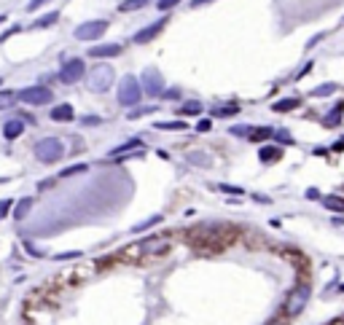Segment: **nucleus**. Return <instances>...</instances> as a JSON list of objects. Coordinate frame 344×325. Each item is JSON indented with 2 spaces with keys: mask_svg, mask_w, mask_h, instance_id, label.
I'll use <instances>...</instances> for the list:
<instances>
[{
  "mask_svg": "<svg viewBox=\"0 0 344 325\" xmlns=\"http://www.w3.org/2000/svg\"><path fill=\"white\" fill-rule=\"evenodd\" d=\"M296 108H299V100H296V97L277 100V102L272 105V110H274V113H291V110H296Z\"/></svg>",
  "mask_w": 344,
  "mask_h": 325,
  "instance_id": "nucleus-20",
  "label": "nucleus"
},
{
  "mask_svg": "<svg viewBox=\"0 0 344 325\" xmlns=\"http://www.w3.org/2000/svg\"><path fill=\"white\" fill-rule=\"evenodd\" d=\"M33 154L41 164H56L65 156V142L60 137H43L33 145Z\"/></svg>",
  "mask_w": 344,
  "mask_h": 325,
  "instance_id": "nucleus-2",
  "label": "nucleus"
},
{
  "mask_svg": "<svg viewBox=\"0 0 344 325\" xmlns=\"http://www.w3.org/2000/svg\"><path fill=\"white\" fill-rule=\"evenodd\" d=\"M172 247L169 237H154V240H142L137 247H132V253H140V255H161Z\"/></svg>",
  "mask_w": 344,
  "mask_h": 325,
  "instance_id": "nucleus-9",
  "label": "nucleus"
},
{
  "mask_svg": "<svg viewBox=\"0 0 344 325\" xmlns=\"http://www.w3.org/2000/svg\"><path fill=\"white\" fill-rule=\"evenodd\" d=\"M140 86H142V94H148V97H159V94H164V78H161V73L156 68H146V70H142Z\"/></svg>",
  "mask_w": 344,
  "mask_h": 325,
  "instance_id": "nucleus-8",
  "label": "nucleus"
},
{
  "mask_svg": "<svg viewBox=\"0 0 344 325\" xmlns=\"http://www.w3.org/2000/svg\"><path fill=\"white\" fill-rule=\"evenodd\" d=\"M49 116H51V121H73L75 119V110H73L70 102H62V105H54Z\"/></svg>",
  "mask_w": 344,
  "mask_h": 325,
  "instance_id": "nucleus-13",
  "label": "nucleus"
},
{
  "mask_svg": "<svg viewBox=\"0 0 344 325\" xmlns=\"http://www.w3.org/2000/svg\"><path fill=\"white\" fill-rule=\"evenodd\" d=\"M161 221H164V218H161V215H154V218H148V221H142V223H137L135 228H132V231H135V234H140V231H146V228H151V226H156V223H161Z\"/></svg>",
  "mask_w": 344,
  "mask_h": 325,
  "instance_id": "nucleus-27",
  "label": "nucleus"
},
{
  "mask_svg": "<svg viewBox=\"0 0 344 325\" xmlns=\"http://www.w3.org/2000/svg\"><path fill=\"white\" fill-rule=\"evenodd\" d=\"M309 70H312V62H307V65H304V68H301L299 73H296V78H304V75H307Z\"/></svg>",
  "mask_w": 344,
  "mask_h": 325,
  "instance_id": "nucleus-43",
  "label": "nucleus"
},
{
  "mask_svg": "<svg viewBox=\"0 0 344 325\" xmlns=\"http://www.w3.org/2000/svg\"><path fill=\"white\" fill-rule=\"evenodd\" d=\"M151 0H121L119 3V11L121 14H132V11H140V8H146Z\"/></svg>",
  "mask_w": 344,
  "mask_h": 325,
  "instance_id": "nucleus-18",
  "label": "nucleus"
},
{
  "mask_svg": "<svg viewBox=\"0 0 344 325\" xmlns=\"http://www.w3.org/2000/svg\"><path fill=\"white\" fill-rule=\"evenodd\" d=\"M0 86H3V78H0Z\"/></svg>",
  "mask_w": 344,
  "mask_h": 325,
  "instance_id": "nucleus-49",
  "label": "nucleus"
},
{
  "mask_svg": "<svg viewBox=\"0 0 344 325\" xmlns=\"http://www.w3.org/2000/svg\"><path fill=\"white\" fill-rule=\"evenodd\" d=\"M234 113H240V105H223V108H215V110H213V116L226 119V116H234Z\"/></svg>",
  "mask_w": 344,
  "mask_h": 325,
  "instance_id": "nucleus-25",
  "label": "nucleus"
},
{
  "mask_svg": "<svg viewBox=\"0 0 344 325\" xmlns=\"http://www.w3.org/2000/svg\"><path fill=\"white\" fill-rule=\"evenodd\" d=\"M81 124H83V127H100L102 119H100V116H83V119H81Z\"/></svg>",
  "mask_w": 344,
  "mask_h": 325,
  "instance_id": "nucleus-36",
  "label": "nucleus"
},
{
  "mask_svg": "<svg viewBox=\"0 0 344 325\" xmlns=\"http://www.w3.org/2000/svg\"><path fill=\"white\" fill-rule=\"evenodd\" d=\"M156 129H172V132H186L188 124L186 121H159Z\"/></svg>",
  "mask_w": 344,
  "mask_h": 325,
  "instance_id": "nucleus-23",
  "label": "nucleus"
},
{
  "mask_svg": "<svg viewBox=\"0 0 344 325\" xmlns=\"http://www.w3.org/2000/svg\"><path fill=\"white\" fill-rule=\"evenodd\" d=\"M333 151H344V140H339L336 145H333Z\"/></svg>",
  "mask_w": 344,
  "mask_h": 325,
  "instance_id": "nucleus-46",
  "label": "nucleus"
},
{
  "mask_svg": "<svg viewBox=\"0 0 344 325\" xmlns=\"http://www.w3.org/2000/svg\"><path fill=\"white\" fill-rule=\"evenodd\" d=\"M272 135H274V129L261 127V129H253V132H250V140H255V142H258V140H266V137H272Z\"/></svg>",
  "mask_w": 344,
  "mask_h": 325,
  "instance_id": "nucleus-29",
  "label": "nucleus"
},
{
  "mask_svg": "<svg viewBox=\"0 0 344 325\" xmlns=\"http://www.w3.org/2000/svg\"><path fill=\"white\" fill-rule=\"evenodd\" d=\"M56 22H60V11H46L43 16H38L30 27L33 30H46V27H54Z\"/></svg>",
  "mask_w": 344,
  "mask_h": 325,
  "instance_id": "nucleus-14",
  "label": "nucleus"
},
{
  "mask_svg": "<svg viewBox=\"0 0 344 325\" xmlns=\"http://www.w3.org/2000/svg\"><path fill=\"white\" fill-rule=\"evenodd\" d=\"M49 3H51V0H30V3L24 6V11H27V14H35V11H41V8L49 6Z\"/></svg>",
  "mask_w": 344,
  "mask_h": 325,
  "instance_id": "nucleus-32",
  "label": "nucleus"
},
{
  "mask_svg": "<svg viewBox=\"0 0 344 325\" xmlns=\"http://www.w3.org/2000/svg\"><path fill=\"white\" fill-rule=\"evenodd\" d=\"M116 97H119V105H124V108H135V105L140 102V97H142L140 81L135 78V75H124V78L119 81Z\"/></svg>",
  "mask_w": 344,
  "mask_h": 325,
  "instance_id": "nucleus-3",
  "label": "nucleus"
},
{
  "mask_svg": "<svg viewBox=\"0 0 344 325\" xmlns=\"http://www.w3.org/2000/svg\"><path fill=\"white\" fill-rule=\"evenodd\" d=\"M164 24H167V16H161V19H156V22H151L148 27L137 30L132 41H135V43H148V41H154V38H156L161 30H164Z\"/></svg>",
  "mask_w": 344,
  "mask_h": 325,
  "instance_id": "nucleus-10",
  "label": "nucleus"
},
{
  "mask_svg": "<svg viewBox=\"0 0 344 325\" xmlns=\"http://www.w3.org/2000/svg\"><path fill=\"white\" fill-rule=\"evenodd\" d=\"M341 116H344V102H336V105L331 108V113H328V116L323 119V127H339Z\"/></svg>",
  "mask_w": 344,
  "mask_h": 325,
  "instance_id": "nucleus-16",
  "label": "nucleus"
},
{
  "mask_svg": "<svg viewBox=\"0 0 344 325\" xmlns=\"http://www.w3.org/2000/svg\"><path fill=\"white\" fill-rule=\"evenodd\" d=\"M210 127H213V121H210V119H202V121L196 124V132H210Z\"/></svg>",
  "mask_w": 344,
  "mask_h": 325,
  "instance_id": "nucleus-40",
  "label": "nucleus"
},
{
  "mask_svg": "<svg viewBox=\"0 0 344 325\" xmlns=\"http://www.w3.org/2000/svg\"><path fill=\"white\" fill-rule=\"evenodd\" d=\"M113 81H116V70H113L108 62H97L89 73H86V86H89V92H94V94H105L113 86Z\"/></svg>",
  "mask_w": 344,
  "mask_h": 325,
  "instance_id": "nucleus-1",
  "label": "nucleus"
},
{
  "mask_svg": "<svg viewBox=\"0 0 344 325\" xmlns=\"http://www.w3.org/2000/svg\"><path fill=\"white\" fill-rule=\"evenodd\" d=\"M30 210H33V196L19 199V202H16V210H14V218H16V221H24V218L30 215Z\"/></svg>",
  "mask_w": 344,
  "mask_h": 325,
  "instance_id": "nucleus-17",
  "label": "nucleus"
},
{
  "mask_svg": "<svg viewBox=\"0 0 344 325\" xmlns=\"http://www.w3.org/2000/svg\"><path fill=\"white\" fill-rule=\"evenodd\" d=\"M86 169H89L86 164H73V167H68V169H62L60 178H73V175H81V172H86Z\"/></svg>",
  "mask_w": 344,
  "mask_h": 325,
  "instance_id": "nucleus-30",
  "label": "nucleus"
},
{
  "mask_svg": "<svg viewBox=\"0 0 344 325\" xmlns=\"http://www.w3.org/2000/svg\"><path fill=\"white\" fill-rule=\"evenodd\" d=\"M323 38H326V33H318V35H314V38H309V43H307V49H314V46H318V43L323 41Z\"/></svg>",
  "mask_w": 344,
  "mask_h": 325,
  "instance_id": "nucleus-42",
  "label": "nucleus"
},
{
  "mask_svg": "<svg viewBox=\"0 0 344 325\" xmlns=\"http://www.w3.org/2000/svg\"><path fill=\"white\" fill-rule=\"evenodd\" d=\"M6 19H8V16H6V14H0V24H3V22H6Z\"/></svg>",
  "mask_w": 344,
  "mask_h": 325,
  "instance_id": "nucleus-47",
  "label": "nucleus"
},
{
  "mask_svg": "<svg viewBox=\"0 0 344 325\" xmlns=\"http://www.w3.org/2000/svg\"><path fill=\"white\" fill-rule=\"evenodd\" d=\"M8 210H11V199H3V202H0V218H6Z\"/></svg>",
  "mask_w": 344,
  "mask_h": 325,
  "instance_id": "nucleus-41",
  "label": "nucleus"
},
{
  "mask_svg": "<svg viewBox=\"0 0 344 325\" xmlns=\"http://www.w3.org/2000/svg\"><path fill=\"white\" fill-rule=\"evenodd\" d=\"M180 113H183V116H199V113H202V102H196V100L183 102V108H180Z\"/></svg>",
  "mask_w": 344,
  "mask_h": 325,
  "instance_id": "nucleus-24",
  "label": "nucleus"
},
{
  "mask_svg": "<svg viewBox=\"0 0 344 325\" xmlns=\"http://www.w3.org/2000/svg\"><path fill=\"white\" fill-rule=\"evenodd\" d=\"M19 102V92H11V89H3L0 92V110H8Z\"/></svg>",
  "mask_w": 344,
  "mask_h": 325,
  "instance_id": "nucleus-19",
  "label": "nucleus"
},
{
  "mask_svg": "<svg viewBox=\"0 0 344 325\" xmlns=\"http://www.w3.org/2000/svg\"><path fill=\"white\" fill-rule=\"evenodd\" d=\"M207 3H213V0H194V3H191V8H199V6H207Z\"/></svg>",
  "mask_w": 344,
  "mask_h": 325,
  "instance_id": "nucleus-45",
  "label": "nucleus"
},
{
  "mask_svg": "<svg viewBox=\"0 0 344 325\" xmlns=\"http://www.w3.org/2000/svg\"><path fill=\"white\" fill-rule=\"evenodd\" d=\"M333 92H336V83H323L318 89H312V97H328Z\"/></svg>",
  "mask_w": 344,
  "mask_h": 325,
  "instance_id": "nucleus-28",
  "label": "nucleus"
},
{
  "mask_svg": "<svg viewBox=\"0 0 344 325\" xmlns=\"http://www.w3.org/2000/svg\"><path fill=\"white\" fill-rule=\"evenodd\" d=\"M250 127H247V124H240V127H232L228 129V135H234V137H250Z\"/></svg>",
  "mask_w": 344,
  "mask_h": 325,
  "instance_id": "nucleus-31",
  "label": "nucleus"
},
{
  "mask_svg": "<svg viewBox=\"0 0 344 325\" xmlns=\"http://www.w3.org/2000/svg\"><path fill=\"white\" fill-rule=\"evenodd\" d=\"M178 3H180V0H159V3H156V8H159V11H164V14H167L169 8H175Z\"/></svg>",
  "mask_w": 344,
  "mask_h": 325,
  "instance_id": "nucleus-35",
  "label": "nucleus"
},
{
  "mask_svg": "<svg viewBox=\"0 0 344 325\" xmlns=\"http://www.w3.org/2000/svg\"><path fill=\"white\" fill-rule=\"evenodd\" d=\"M258 159H261L264 164H272V161L282 159V148L280 145H264V148H258Z\"/></svg>",
  "mask_w": 344,
  "mask_h": 325,
  "instance_id": "nucleus-15",
  "label": "nucleus"
},
{
  "mask_svg": "<svg viewBox=\"0 0 344 325\" xmlns=\"http://www.w3.org/2000/svg\"><path fill=\"white\" fill-rule=\"evenodd\" d=\"M16 33H22V27H19V24H14V27H8V30H6V33H0V43H3V41H8V38H11V35H16Z\"/></svg>",
  "mask_w": 344,
  "mask_h": 325,
  "instance_id": "nucleus-37",
  "label": "nucleus"
},
{
  "mask_svg": "<svg viewBox=\"0 0 344 325\" xmlns=\"http://www.w3.org/2000/svg\"><path fill=\"white\" fill-rule=\"evenodd\" d=\"M323 207L333 210V213H344V199H339V196H323Z\"/></svg>",
  "mask_w": 344,
  "mask_h": 325,
  "instance_id": "nucleus-22",
  "label": "nucleus"
},
{
  "mask_svg": "<svg viewBox=\"0 0 344 325\" xmlns=\"http://www.w3.org/2000/svg\"><path fill=\"white\" fill-rule=\"evenodd\" d=\"M83 75H86V62L81 60V56H73V60L62 62L56 78H60V83H65V86H73V83H78Z\"/></svg>",
  "mask_w": 344,
  "mask_h": 325,
  "instance_id": "nucleus-5",
  "label": "nucleus"
},
{
  "mask_svg": "<svg viewBox=\"0 0 344 325\" xmlns=\"http://www.w3.org/2000/svg\"><path fill=\"white\" fill-rule=\"evenodd\" d=\"M81 253L78 250H70V253H60V255H54L56 258V261H70V258H78Z\"/></svg>",
  "mask_w": 344,
  "mask_h": 325,
  "instance_id": "nucleus-39",
  "label": "nucleus"
},
{
  "mask_svg": "<svg viewBox=\"0 0 344 325\" xmlns=\"http://www.w3.org/2000/svg\"><path fill=\"white\" fill-rule=\"evenodd\" d=\"M24 129H27V121L24 119H8L3 124V137L6 140H16V137L24 135Z\"/></svg>",
  "mask_w": 344,
  "mask_h": 325,
  "instance_id": "nucleus-12",
  "label": "nucleus"
},
{
  "mask_svg": "<svg viewBox=\"0 0 344 325\" xmlns=\"http://www.w3.org/2000/svg\"><path fill=\"white\" fill-rule=\"evenodd\" d=\"M121 51H124L121 43H100L89 49V56H94V60H110V56H119Z\"/></svg>",
  "mask_w": 344,
  "mask_h": 325,
  "instance_id": "nucleus-11",
  "label": "nucleus"
},
{
  "mask_svg": "<svg viewBox=\"0 0 344 325\" xmlns=\"http://www.w3.org/2000/svg\"><path fill=\"white\" fill-rule=\"evenodd\" d=\"M132 148H142V140H129V142H121L119 148H113L110 151V156H121V154H127V151H132Z\"/></svg>",
  "mask_w": 344,
  "mask_h": 325,
  "instance_id": "nucleus-21",
  "label": "nucleus"
},
{
  "mask_svg": "<svg viewBox=\"0 0 344 325\" xmlns=\"http://www.w3.org/2000/svg\"><path fill=\"white\" fill-rule=\"evenodd\" d=\"M164 97H167V100H178L180 92H178V89H169V92H164Z\"/></svg>",
  "mask_w": 344,
  "mask_h": 325,
  "instance_id": "nucleus-44",
  "label": "nucleus"
},
{
  "mask_svg": "<svg viewBox=\"0 0 344 325\" xmlns=\"http://www.w3.org/2000/svg\"><path fill=\"white\" fill-rule=\"evenodd\" d=\"M218 191H223V194H232V196H242V194H245L240 186H226V183L218 186Z\"/></svg>",
  "mask_w": 344,
  "mask_h": 325,
  "instance_id": "nucleus-33",
  "label": "nucleus"
},
{
  "mask_svg": "<svg viewBox=\"0 0 344 325\" xmlns=\"http://www.w3.org/2000/svg\"><path fill=\"white\" fill-rule=\"evenodd\" d=\"M309 296H312V288L307 282L304 285H299L291 296H288V301H285V314L288 317H296V314H301L304 312V307H307V301H309Z\"/></svg>",
  "mask_w": 344,
  "mask_h": 325,
  "instance_id": "nucleus-7",
  "label": "nucleus"
},
{
  "mask_svg": "<svg viewBox=\"0 0 344 325\" xmlns=\"http://www.w3.org/2000/svg\"><path fill=\"white\" fill-rule=\"evenodd\" d=\"M51 100H54V92L49 89V86H41V83L24 86V89L19 92V102L30 105V108H41V105H49Z\"/></svg>",
  "mask_w": 344,
  "mask_h": 325,
  "instance_id": "nucleus-4",
  "label": "nucleus"
},
{
  "mask_svg": "<svg viewBox=\"0 0 344 325\" xmlns=\"http://www.w3.org/2000/svg\"><path fill=\"white\" fill-rule=\"evenodd\" d=\"M277 142H285V145H288V142H293L291 140V135H288V132H285V129H280V132H274V135H272Z\"/></svg>",
  "mask_w": 344,
  "mask_h": 325,
  "instance_id": "nucleus-38",
  "label": "nucleus"
},
{
  "mask_svg": "<svg viewBox=\"0 0 344 325\" xmlns=\"http://www.w3.org/2000/svg\"><path fill=\"white\" fill-rule=\"evenodd\" d=\"M269 325H282V322H269Z\"/></svg>",
  "mask_w": 344,
  "mask_h": 325,
  "instance_id": "nucleus-48",
  "label": "nucleus"
},
{
  "mask_svg": "<svg viewBox=\"0 0 344 325\" xmlns=\"http://www.w3.org/2000/svg\"><path fill=\"white\" fill-rule=\"evenodd\" d=\"M188 161H191V164H199V167H210V161H213V159H210L207 154H202V151H196V154H188Z\"/></svg>",
  "mask_w": 344,
  "mask_h": 325,
  "instance_id": "nucleus-26",
  "label": "nucleus"
},
{
  "mask_svg": "<svg viewBox=\"0 0 344 325\" xmlns=\"http://www.w3.org/2000/svg\"><path fill=\"white\" fill-rule=\"evenodd\" d=\"M154 110H156V108L151 105V108H137V110H129L127 116H129V119H140V116H148V113H154Z\"/></svg>",
  "mask_w": 344,
  "mask_h": 325,
  "instance_id": "nucleus-34",
  "label": "nucleus"
},
{
  "mask_svg": "<svg viewBox=\"0 0 344 325\" xmlns=\"http://www.w3.org/2000/svg\"><path fill=\"white\" fill-rule=\"evenodd\" d=\"M108 19H92V22H83L75 27V41H83V43H89V41H100V38L108 33Z\"/></svg>",
  "mask_w": 344,
  "mask_h": 325,
  "instance_id": "nucleus-6",
  "label": "nucleus"
}]
</instances>
